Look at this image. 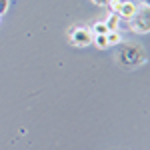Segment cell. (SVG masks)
<instances>
[{"mask_svg": "<svg viewBox=\"0 0 150 150\" xmlns=\"http://www.w3.org/2000/svg\"><path fill=\"white\" fill-rule=\"evenodd\" d=\"M116 62L122 68H138L148 60V52L140 44H132V42H124V44H116Z\"/></svg>", "mask_w": 150, "mask_h": 150, "instance_id": "cell-1", "label": "cell"}, {"mask_svg": "<svg viewBox=\"0 0 150 150\" xmlns=\"http://www.w3.org/2000/svg\"><path fill=\"white\" fill-rule=\"evenodd\" d=\"M128 28L132 32H138V34H148L150 28V18H148V6H142L138 8V12L128 20Z\"/></svg>", "mask_w": 150, "mask_h": 150, "instance_id": "cell-2", "label": "cell"}, {"mask_svg": "<svg viewBox=\"0 0 150 150\" xmlns=\"http://www.w3.org/2000/svg\"><path fill=\"white\" fill-rule=\"evenodd\" d=\"M92 32H90V28L88 26H82V24H76V26H72L70 28V42L74 44V46H88V44H92Z\"/></svg>", "mask_w": 150, "mask_h": 150, "instance_id": "cell-3", "label": "cell"}, {"mask_svg": "<svg viewBox=\"0 0 150 150\" xmlns=\"http://www.w3.org/2000/svg\"><path fill=\"white\" fill-rule=\"evenodd\" d=\"M108 6H110L112 12H116L120 18H126V20H130V18L138 12V4L132 2V0H110Z\"/></svg>", "mask_w": 150, "mask_h": 150, "instance_id": "cell-4", "label": "cell"}, {"mask_svg": "<svg viewBox=\"0 0 150 150\" xmlns=\"http://www.w3.org/2000/svg\"><path fill=\"white\" fill-rule=\"evenodd\" d=\"M106 28L108 30H116L118 28V24H120V16L116 14V12H110V16H108V20H106Z\"/></svg>", "mask_w": 150, "mask_h": 150, "instance_id": "cell-5", "label": "cell"}, {"mask_svg": "<svg viewBox=\"0 0 150 150\" xmlns=\"http://www.w3.org/2000/svg\"><path fill=\"white\" fill-rule=\"evenodd\" d=\"M106 40H108V46L120 44V34H118V30H108V32H106Z\"/></svg>", "mask_w": 150, "mask_h": 150, "instance_id": "cell-6", "label": "cell"}, {"mask_svg": "<svg viewBox=\"0 0 150 150\" xmlns=\"http://www.w3.org/2000/svg\"><path fill=\"white\" fill-rule=\"evenodd\" d=\"M92 42H94L98 48H100V50H104V48H110V46H108V40H106V34H94V36H92Z\"/></svg>", "mask_w": 150, "mask_h": 150, "instance_id": "cell-7", "label": "cell"}, {"mask_svg": "<svg viewBox=\"0 0 150 150\" xmlns=\"http://www.w3.org/2000/svg\"><path fill=\"white\" fill-rule=\"evenodd\" d=\"M90 32H92V34H106L108 28H106L104 22H94L92 26H90Z\"/></svg>", "mask_w": 150, "mask_h": 150, "instance_id": "cell-8", "label": "cell"}, {"mask_svg": "<svg viewBox=\"0 0 150 150\" xmlns=\"http://www.w3.org/2000/svg\"><path fill=\"white\" fill-rule=\"evenodd\" d=\"M8 6H10V0H0V16L8 12Z\"/></svg>", "mask_w": 150, "mask_h": 150, "instance_id": "cell-9", "label": "cell"}, {"mask_svg": "<svg viewBox=\"0 0 150 150\" xmlns=\"http://www.w3.org/2000/svg\"><path fill=\"white\" fill-rule=\"evenodd\" d=\"M92 2L96 6H108V4H110V0H92Z\"/></svg>", "mask_w": 150, "mask_h": 150, "instance_id": "cell-10", "label": "cell"}, {"mask_svg": "<svg viewBox=\"0 0 150 150\" xmlns=\"http://www.w3.org/2000/svg\"><path fill=\"white\" fill-rule=\"evenodd\" d=\"M142 2V6H150V0H140Z\"/></svg>", "mask_w": 150, "mask_h": 150, "instance_id": "cell-11", "label": "cell"}, {"mask_svg": "<svg viewBox=\"0 0 150 150\" xmlns=\"http://www.w3.org/2000/svg\"><path fill=\"white\" fill-rule=\"evenodd\" d=\"M0 20H2V16H0Z\"/></svg>", "mask_w": 150, "mask_h": 150, "instance_id": "cell-12", "label": "cell"}]
</instances>
